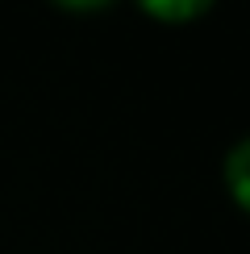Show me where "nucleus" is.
<instances>
[{"label": "nucleus", "instance_id": "nucleus-2", "mask_svg": "<svg viewBox=\"0 0 250 254\" xmlns=\"http://www.w3.org/2000/svg\"><path fill=\"white\" fill-rule=\"evenodd\" d=\"M138 4L150 17H163V21H192L204 8H213V0H138Z\"/></svg>", "mask_w": 250, "mask_h": 254}, {"label": "nucleus", "instance_id": "nucleus-1", "mask_svg": "<svg viewBox=\"0 0 250 254\" xmlns=\"http://www.w3.org/2000/svg\"><path fill=\"white\" fill-rule=\"evenodd\" d=\"M225 188H229V196L250 213V133L225 154Z\"/></svg>", "mask_w": 250, "mask_h": 254}, {"label": "nucleus", "instance_id": "nucleus-3", "mask_svg": "<svg viewBox=\"0 0 250 254\" xmlns=\"http://www.w3.org/2000/svg\"><path fill=\"white\" fill-rule=\"evenodd\" d=\"M59 4H67V8H100V4H109V0H59Z\"/></svg>", "mask_w": 250, "mask_h": 254}]
</instances>
